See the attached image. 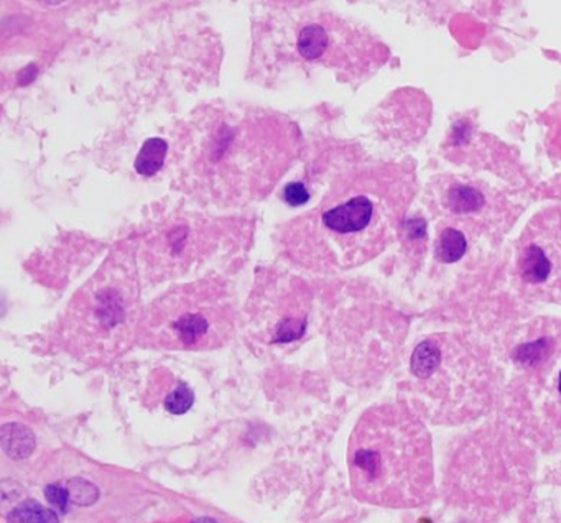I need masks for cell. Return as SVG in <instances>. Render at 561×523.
<instances>
[{"instance_id":"obj_8","label":"cell","mask_w":561,"mask_h":523,"mask_svg":"<svg viewBox=\"0 0 561 523\" xmlns=\"http://www.w3.org/2000/svg\"><path fill=\"white\" fill-rule=\"evenodd\" d=\"M512 417L545 450H561V332L524 342L515 354Z\"/></svg>"},{"instance_id":"obj_15","label":"cell","mask_w":561,"mask_h":523,"mask_svg":"<svg viewBox=\"0 0 561 523\" xmlns=\"http://www.w3.org/2000/svg\"><path fill=\"white\" fill-rule=\"evenodd\" d=\"M195 403V394L188 385L183 382H176L175 387L167 395L163 405H165L167 411L173 414H183L190 410Z\"/></svg>"},{"instance_id":"obj_7","label":"cell","mask_w":561,"mask_h":523,"mask_svg":"<svg viewBox=\"0 0 561 523\" xmlns=\"http://www.w3.org/2000/svg\"><path fill=\"white\" fill-rule=\"evenodd\" d=\"M461 345L446 336H433L416 345L412 371L419 408L430 420L461 423L482 414L488 407L489 384L478 362L458 361Z\"/></svg>"},{"instance_id":"obj_17","label":"cell","mask_w":561,"mask_h":523,"mask_svg":"<svg viewBox=\"0 0 561 523\" xmlns=\"http://www.w3.org/2000/svg\"><path fill=\"white\" fill-rule=\"evenodd\" d=\"M193 523H218L216 520L208 519V516H203V519L195 520Z\"/></svg>"},{"instance_id":"obj_12","label":"cell","mask_w":561,"mask_h":523,"mask_svg":"<svg viewBox=\"0 0 561 523\" xmlns=\"http://www.w3.org/2000/svg\"><path fill=\"white\" fill-rule=\"evenodd\" d=\"M169 144L162 138H150L144 144L142 150L137 155L136 170L144 177H152L165 161Z\"/></svg>"},{"instance_id":"obj_2","label":"cell","mask_w":561,"mask_h":523,"mask_svg":"<svg viewBox=\"0 0 561 523\" xmlns=\"http://www.w3.org/2000/svg\"><path fill=\"white\" fill-rule=\"evenodd\" d=\"M412 193V177L400 168L360 171L290 224L288 252L308 269L363 265L392 242Z\"/></svg>"},{"instance_id":"obj_5","label":"cell","mask_w":561,"mask_h":523,"mask_svg":"<svg viewBox=\"0 0 561 523\" xmlns=\"http://www.w3.org/2000/svg\"><path fill=\"white\" fill-rule=\"evenodd\" d=\"M259 26L255 52L262 53L265 65L282 69L321 66L354 78L382 62L386 53L373 36L320 10L278 9Z\"/></svg>"},{"instance_id":"obj_11","label":"cell","mask_w":561,"mask_h":523,"mask_svg":"<svg viewBox=\"0 0 561 523\" xmlns=\"http://www.w3.org/2000/svg\"><path fill=\"white\" fill-rule=\"evenodd\" d=\"M2 447L9 456L22 459L34 451V433L24 424H5L2 430Z\"/></svg>"},{"instance_id":"obj_4","label":"cell","mask_w":561,"mask_h":523,"mask_svg":"<svg viewBox=\"0 0 561 523\" xmlns=\"http://www.w3.org/2000/svg\"><path fill=\"white\" fill-rule=\"evenodd\" d=\"M142 312L136 249L117 247L71 298L61 344L78 361L107 364L137 342Z\"/></svg>"},{"instance_id":"obj_1","label":"cell","mask_w":561,"mask_h":523,"mask_svg":"<svg viewBox=\"0 0 561 523\" xmlns=\"http://www.w3.org/2000/svg\"><path fill=\"white\" fill-rule=\"evenodd\" d=\"M300 130L277 112L209 107L196 115L176 148L186 191L221 206L267 196L300 151Z\"/></svg>"},{"instance_id":"obj_9","label":"cell","mask_w":561,"mask_h":523,"mask_svg":"<svg viewBox=\"0 0 561 523\" xmlns=\"http://www.w3.org/2000/svg\"><path fill=\"white\" fill-rule=\"evenodd\" d=\"M241 237L242 226L236 219H213L186 211L165 217L146 234L140 257L150 278H176Z\"/></svg>"},{"instance_id":"obj_14","label":"cell","mask_w":561,"mask_h":523,"mask_svg":"<svg viewBox=\"0 0 561 523\" xmlns=\"http://www.w3.org/2000/svg\"><path fill=\"white\" fill-rule=\"evenodd\" d=\"M466 247H468V242H466V237L462 236V232L456 229H446L439 236L438 255L445 262H453V260H458L466 252Z\"/></svg>"},{"instance_id":"obj_10","label":"cell","mask_w":561,"mask_h":523,"mask_svg":"<svg viewBox=\"0 0 561 523\" xmlns=\"http://www.w3.org/2000/svg\"><path fill=\"white\" fill-rule=\"evenodd\" d=\"M518 285L527 298L561 305V206L538 211L515 252Z\"/></svg>"},{"instance_id":"obj_16","label":"cell","mask_w":561,"mask_h":523,"mask_svg":"<svg viewBox=\"0 0 561 523\" xmlns=\"http://www.w3.org/2000/svg\"><path fill=\"white\" fill-rule=\"evenodd\" d=\"M45 496H47L48 502H50L51 505L57 507L61 512H65V510L68 509L70 490L65 489V487L58 486V484H55V486H48L47 489H45Z\"/></svg>"},{"instance_id":"obj_3","label":"cell","mask_w":561,"mask_h":523,"mask_svg":"<svg viewBox=\"0 0 561 523\" xmlns=\"http://www.w3.org/2000/svg\"><path fill=\"white\" fill-rule=\"evenodd\" d=\"M347 467L360 502L415 509L435 493L432 436L422 418L403 403L377 405L357 420Z\"/></svg>"},{"instance_id":"obj_6","label":"cell","mask_w":561,"mask_h":523,"mask_svg":"<svg viewBox=\"0 0 561 523\" xmlns=\"http://www.w3.org/2000/svg\"><path fill=\"white\" fill-rule=\"evenodd\" d=\"M236 332V308L218 278L182 283L153 299L137 331V344L160 351H215Z\"/></svg>"},{"instance_id":"obj_13","label":"cell","mask_w":561,"mask_h":523,"mask_svg":"<svg viewBox=\"0 0 561 523\" xmlns=\"http://www.w3.org/2000/svg\"><path fill=\"white\" fill-rule=\"evenodd\" d=\"M8 523H60L57 513L37 500H25L8 513Z\"/></svg>"}]
</instances>
